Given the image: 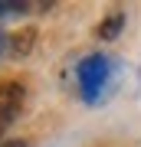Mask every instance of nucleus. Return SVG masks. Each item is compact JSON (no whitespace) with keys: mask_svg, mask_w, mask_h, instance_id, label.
I'll return each mask as SVG.
<instances>
[{"mask_svg":"<svg viewBox=\"0 0 141 147\" xmlns=\"http://www.w3.org/2000/svg\"><path fill=\"white\" fill-rule=\"evenodd\" d=\"M33 42H36V30H33V26H23L20 33L10 36V46H7V49H10V56H26L33 49Z\"/></svg>","mask_w":141,"mask_h":147,"instance_id":"2","label":"nucleus"},{"mask_svg":"<svg viewBox=\"0 0 141 147\" xmlns=\"http://www.w3.org/2000/svg\"><path fill=\"white\" fill-rule=\"evenodd\" d=\"M0 147H26V144H23V141H3Z\"/></svg>","mask_w":141,"mask_h":147,"instance_id":"6","label":"nucleus"},{"mask_svg":"<svg viewBox=\"0 0 141 147\" xmlns=\"http://www.w3.org/2000/svg\"><path fill=\"white\" fill-rule=\"evenodd\" d=\"M30 10V3H7V0H0V16H23Z\"/></svg>","mask_w":141,"mask_h":147,"instance_id":"4","label":"nucleus"},{"mask_svg":"<svg viewBox=\"0 0 141 147\" xmlns=\"http://www.w3.org/2000/svg\"><path fill=\"white\" fill-rule=\"evenodd\" d=\"M121 26H125V13H108L102 20V26H99V36L102 39H115L121 33Z\"/></svg>","mask_w":141,"mask_h":147,"instance_id":"3","label":"nucleus"},{"mask_svg":"<svg viewBox=\"0 0 141 147\" xmlns=\"http://www.w3.org/2000/svg\"><path fill=\"white\" fill-rule=\"evenodd\" d=\"M7 46H10V39H7V33L0 30V56H3V49H7Z\"/></svg>","mask_w":141,"mask_h":147,"instance_id":"5","label":"nucleus"},{"mask_svg":"<svg viewBox=\"0 0 141 147\" xmlns=\"http://www.w3.org/2000/svg\"><path fill=\"white\" fill-rule=\"evenodd\" d=\"M76 82H79V92L89 105H99L105 88L112 82V59L105 53H89L85 59H79L76 65Z\"/></svg>","mask_w":141,"mask_h":147,"instance_id":"1","label":"nucleus"}]
</instances>
